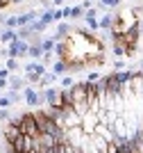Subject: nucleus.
<instances>
[{
    "label": "nucleus",
    "mask_w": 143,
    "mask_h": 153,
    "mask_svg": "<svg viewBox=\"0 0 143 153\" xmlns=\"http://www.w3.org/2000/svg\"><path fill=\"white\" fill-rule=\"evenodd\" d=\"M32 114H34V123H37L39 135H52V137H57V135L64 133V128L57 126V123L45 114V110H39V112H32Z\"/></svg>",
    "instance_id": "obj_1"
},
{
    "label": "nucleus",
    "mask_w": 143,
    "mask_h": 153,
    "mask_svg": "<svg viewBox=\"0 0 143 153\" xmlns=\"http://www.w3.org/2000/svg\"><path fill=\"white\" fill-rule=\"evenodd\" d=\"M18 130H21V135H27V137H32V140L39 135L37 123H34V114H32V112H23V114H21V119H18Z\"/></svg>",
    "instance_id": "obj_2"
},
{
    "label": "nucleus",
    "mask_w": 143,
    "mask_h": 153,
    "mask_svg": "<svg viewBox=\"0 0 143 153\" xmlns=\"http://www.w3.org/2000/svg\"><path fill=\"white\" fill-rule=\"evenodd\" d=\"M12 149H14V153H27L30 149H34V140L27 137V135H18V137L14 140Z\"/></svg>",
    "instance_id": "obj_3"
},
{
    "label": "nucleus",
    "mask_w": 143,
    "mask_h": 153,
    "mask_svg": "<svg viewBox=\"0 0 143 153\" xmlns=\"http://www.w3.org/2000/svg\"><path fill=\"white\" fill-rule=\"evenodd\" d=\"M55 137L52 135H37L34 137V149L37 151H45V149H55Z\"/></svg>",
    "instance_id": "obj_4"
},
{
    "label": "nucleus",
    "mask_w": 143,
    "mask_h": 153,
    "mask_svg": "<svg viewBox=\"0 0 143 153\" xmlns=\"http://www.w3.org/2000/svg\"><path fill=\"white\" fill-rule=\"evenodd\" d=\"M95 123H98V117L93 114V112H87V114L80 119V128L84 130V133H93V128H95Z\"/></svg>",
    "instance_id": "obj_5"
},
{
    "label": "nucleus",
    "mask_w": 143,
    "mask_h": 153,
    "mask_svg": "<svg viewBox=\"0 0 143 153\" xmlns=\"http://www.w3.org/2000/svg\"><path fill=\"white\" fill-rule=\"evenodd\" d=\"M21 91H23V98H25V103H27V105H32V108H34V105H39V103H41V94H39L34 87H23Z\"/></svg>",
    "instance_id": "obj_6"
},
{
    "label": "nucleus",
    "mask_w": 143,
    "mask_h": 153,
    "mask_svg": "<svg viewBox=\"0 0 143 153\" xmlns=\"http://www.w3.org/2000/svg\"><path fill=\"white\" fill-rule=\"evenodd\" d=\"M7 85H9V89H14V91H21V89L25 87V78L16 76V73H9V78H7Z\"/></svg>",
    "instance_id": "obj_7"
},
{
    "label": "nucleus",
    "mask_w": 143,
    "mask_h": 153,
    "mask_svg": "<svg viewBox=\"0 0 143 153\" xmlns=\"http://www.w3.org/2000/svg\"><path fill=\"white\" fill-rule=\"evenodd\" d=\"M70 30H73V27H70L68 23H62V25H57V32L52 34V39H55V41H59V39H66Z\"/></svg>",
    "instance_id": "obj_8"
},
{
    "label": "nucleus",
    "mask_w": 143,
    "mask_h": 153,
    "mask_svg": "<svg viewBox=\"0 0 143 153\" xmlns=\"http://www.w3.org/2000/svg\"><path fill=\"white\" fill-rule=\"evenodd\" d=\"M52 73H55V76H66V73H68V62H64V59H57L55 66H52Z\"/></svg>",
    "instance_id": "obj_9"
},
{
    "label": "nucleus",
    "mask_w": 143,
    "mask_h": 153,
    "mask_svg": "<svg viewBox=\"0 0 143 153\" xmlns=\"http://www.w3.org/2000/svg\"><path fill=\"white\" fill-rule=\"evenodd\" d=\"M111 25H114V14H105L98 21V30H111Z\"/></svg>",
    "instance_id": "obj_10"
},
{
    "label": "nucleus",
    "mask_w": 143,
    "mask_h": 153,
    "mask_svg": "<svg viewBox=\"0 0 143 153\" xmlns=\"http://www.w3.org/2000/svg\"><path fill=\"white\" fill-rule=\"evenodd\" d=\"M52 19L55 21H64V19H70V7H59L52 12Z\"/></svg>",
    "instance_id": "obj_11"
},
{
    "label": "nucleus",
    "mask_w": 143,
    "mask_h": 153,
    "mask_svg": "<svg viewBox=\"0 0 143 153\" xmlns=\"http://www.w3.org/2000/svg\"><path fill=\"white\" fill-rule=\"evenodd\" d=\"M16 30H2V34H0V41H2V44L5 46H9L12 44V41H16Z\"/></svg>",
    "instance_id": "obj_12"
},
{
    "label": "nucleus",
    "mask_w": 143,
    "mask_h": 153,
    "mask_svg": "<svg viewBox=\"0 0 143 153\" xmlns=\"http://www.w3.org/2000/svg\"><path fill=\"white\" fill-rule=\"evenodd\" d=\"M41 55H43V51H41V46H39V44H34V46H30V48H27V57L41 59Z\"/></svg>",
    "instance_id": "obj_13"
},
{
    "label": "nucleus",
    "mask_w": 143,
    "mask_h": 153,
    "mask_svg": "<svg viewBox=\"0 0 143 153\" xmlns=\"http://www.w3.org/2000/svg\"><path fill=\"white\" fill-rule=\"evenodd\" d=\"M55 80H57L55 73H48V71H45L43 76H41V80H39V85H41V87H50V85L55 82Z\"/></svg>",
    "instance_id": "obj_14"
},
{
    "label": "nucleus",
    "mask_w": 143,
    "mask_h": 153,
    "mask_svg": "<svg viewBox=\"0 0 143 153\" xmlns=\"http://www.w3.org/2000/svg\"><path fill=\"white\" fill-rule=\"evenodd\" d=\"M98 2H100L98 9H114V7L120 5V0H98Z\"/></svg>",
    "instance_id": "obj_15"
},
{
    "label": "nucleus",
    "mask_w": 143,
    "mask_h": 153,
    "mask_svg": "<svg viewBox=\"0 0 143 153\" xmlns=\"http://www.w3.org/2000/svg\"><path fill=\"white\" fill-rule=\"evenodd\" d=\"M5 69L9 71V73H16V71L21 69V64H18V59H14V57H7V64H5Z\"/></svg>",
    "instance_id": "obj_16"
},
{
    "label": "nucleus",
    "mask_w": 143,
    "mask_h": 153,
    "mask_svg": "<svg viewBox=\"0 0 143 153\" xmlns=\"http://www.w3.org/2000/svg\"><path fill=\"white\" fill-rule=\"evenodd\" d=\"M55 44H57V41H55L52 37H50V39H43V41H41L39 46H41V51H43V53H50L52 48H55Z\"/></svg>",
    "instance_id": "obj_17"
},
{
    "label": "nucleus",
    "mask_w": 143,
    "mask_h": 153,
    "mask_svg": "<svg viewBox=\"0 0 143 153\" xmlns=\"http://www.w3.org/2000/svg\"><path fill=\"white\" fill-rule=\"evenodd\" d=\"M84 16V9H82L80 5H73L70 7V19H82Z\"/></svg>",
    "instance_id": "obj_18"
},
{
    "label": "nucleus",
    "mask_w": 143,
    "mask_h": 153,
    "mask_svg": "<svg viewBox=\"0 0 143 153\" xmlns=\"http://www.w3.org/2000/svg\"><path fill=\"white\" fill-rule=\"evenodd\" d=\"M39 80H41V76H39V73H25V82L39 85Z\"/></svg>",
    "instance_id": "obj_19"
},
{
    "label": "nucleus",
    "mask_w": 143,
    "mask_h": 153,
    "mask_svg": "<svg viewBox=\"0 0 143 153\" xmlns=\"http://www.w3.org/2000/svg\"><path fill=\"white\" fill-rule=\"evenodd\" d=\"M73 82H75V78H73V76H68V73H66V76L62 78V87H64V89H68V87H73Z\"/></svg>",
    "instance_id": "obj_20"
},
{
    "label": "nucleus",
    "mask_w": 143,
    "mask_h": 153,
    "mask_svg": "<svg viewBox=\"0 0 143 153\" xmlns=\"http://www.w3.org/2000/svg\"><path fill=\"white\" fill-rule=\"evenodd\" d=\"M5 96H7V98H9L12 103H18V101H21V91H14V89H9Z\"/></svg>",
    "instance_id": "obj_21"
},
{
    "label": "nucleus",
    "mask_w": 143,
    "mask_h": 153,
    "mask_svg": "<svg viewBox=\"0 0 143 153\" xmlns=\"http://www.w3.org/2000/svg\"><path fill=\"white\" fill-rule=\"evenodd\" d=\"M9 117H12V114H9V110L0 108V121H9Z\"/></svg>",
    "instance_id": "obj_22"
},
{
    "label": "nucleus",
    "mask_w": 143,
    "mask_h": 153,
    "mask_svg": "<svg viewBox=\"0 0 143 153\" xmlns=\"http://www.w3.org/2000/svg\"><path fill=\"white\" fill-rule=\"evenodd\" d=\"M114 55H116V57H123V55H125V48H123V46H116V44H114Z\"/></svg>",
    "instance_id": "obj_23"
},
{
    "label": "nucleus",
    "mask_w": 143,
    "mask_h": 153,
    "mask_svg": "<svg viewBox=\"0 0 143 153\" xmlns=\"http://www.w3.org/2000/svg\"><path fill=\"white\" fill-rule=\"evenodd\" d=\"M84 21H87V25L91 30H98V19H84Z\"/></svg>",
    "instance_id": "obj_24"
},
{
    "label": "nucleus",
    "mask_w": 143,
    "mask_h": 153,
    "mask_svg": "<svg viewBox=\"0 0 143 153\" xmlns=\"http://www.w3.org/2000/svg\"><path fill=\"white\" fill-rule=\"evenodd\" d=\"M9 105H14V103L9 101L7 96H0V108H9Z\"/></svg>",
    "instance_id": "obj_25"
},
{
    "label": "nucleus",
    "mask_w": 143,
    "mask_h": 153,
    "mask_svg": "<svg viewBox=\"0 0 143 153\" xmlns=\"http://www.w3.org/2000/svg\"><path fill=\"white\" fill-rule=\"evenodd\" d=\"M98 80H100V76H98V73H89V80H87V82H98Z\"/></svg>",
    "instance_id": "obj_26"
},
{
    "label": "nucleus",
    "mask_w": 143,
    "mask_h": 153,
    "mask_svg": "<svg viewBox=\"0 0 143 153\" xmlns=\"http://www.w3.org/2000/svg\"><path fill=\"white\" fill-rule=\"evenodd\" d=\"M114 69H116V71H123V69H125V62H120V59H116V62H114Z\"/></svg>",
    "instance_id": "obj_27"
},
{
    "label": "nucleus",
    "mask_w": 143,
    "mask_h": 153,
    "mask_svg": "<svg viewBox=\"0 0 143 153\" xmlns=\"http://www.w3.org/2000/svg\"><path fill=\"white\" fill-rule=\"evenodd\" d=\"M0 78H9V71H7V69H0Z\"/></svg>",
    "instance_id": "obj_28"
},
{
    "label": "nucleus",
    "mask_w": 143,
    "mask_h": 153,
    "mask_svg": "<svg viewBox=\"0 0 143 153\" xmlns=\"http://www.w3.org/2000/svg\"><path fill=\"white\" fill-rule=\"evenodd\" d=\"M7 87V78H0V89H5Z\"/></svg>",
    "instance_id": "obj_29"
},
{
    "label": "nucleus",
    "mask_w": 143,
    "mask_h": 153,
    "mask_svg": "<svg viewBox=\"0 0 143 153\" xmlns=\"http://www.w3.org/2000/svg\"><path fill=\"white\" fill-rule=\"evenodd\" d=\"M52 2V7H59V5H64V0H50Z\"/></svg>",
    "instance_id": "obj_30"
},
{
    "label": "nucleus",
    "mask_w": 143,
    "mask_h": 153,
    "mask_svg": "<svg viewBox=\"0 0 143 153\" xmlns=\"http://www.w3.org/2000/svg\"><path fill=\"white\" fill-rule=\"evenodd\" d=\"M27 153H39V151H37V149H30V151H27Z\"/></svg>",
    "instance_id": "obj_31"
},
{
    "label": "nucleus",
    "mask_w": 143,
    "mask_h": 153,
    "mask_svg": "<svg viewBox=\"0 0 143 153\" xmlns=\"http://www.w3.org/2000/svg\"><path fill=\"white\" fill-rule=\"evenodd\" d=\"M2 30H5V27H2V25H0V34H2Z\"/></svg>",
    "instance_id": "obj_32"
}]
</instances>
